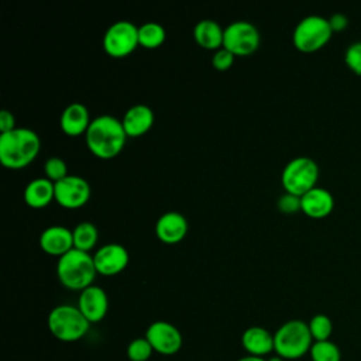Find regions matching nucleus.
Wrapping results in <instances>:
<instances>
[{
    "instance_id": "nucleus-4",
    "label": "nucleus",
    "mask_w": 361,
    "mask_h": 361,
    "mask_svg": "<svg viewBox=\"0 0 361 361\" xmlns=\"http://www.w3.org/2000/svg\"><path fill=\"white\" fill-rule=\"evenodd\" d=\"M313 338L306 322L292 319L274 333V353L283 360H298L310 351Z\"/></svg>"
},
{
    "instance_id": "nucleus-13",
    "label": "nucleus",
    "mask_w": 361,
    "mask_h": 361,
    "mask_svg": "<svg viewBox=\"0 0 361 361\" xmlns=\"http://www.w3.org/2000/svg\"><path fill=\"white\" fill-rule=\"evenodd\" d=\"M82 314L87 319L90 324L102 322L109 310V298L103 288L97 285H90L79 292L78 305Z\"/></svg>"
},
{
    "instance_id": "nucleus-3",
    "label": "nucleus",
    "mask_w": 361,
    "mask_h": 361,
    "mask_svg": "<svg viewBox=\"0 0 361 361\" xmlns=\"http://www.w3.org/2000/svg\"><path fill=\"white\" fill-rule=\"evenodd\" d=\"M97 275L93 254L71 250L56 261V276L61 285L69 290H83L93 285Z\"/></svg>"
},
{
    "instance_id": "nucleus-33",
    "label": "nucleus",
    "mask_w": 361,
    "mask_h": 361,
    "mask_svg": "<svg viewBox=\"0 0 361 361\" xmlns=\"http://www.w3.org/2000/svg\"><path fill=\"white\" fill-rule=\"evenodd\" d=\"M237 361H268V358L267 357H257V355H245V357H241Z\"/></svg>"
},
{
    "instance_id": "nucleus-20",
    "label": "nucleus",
    "mask_w": 361,
    "mask_h": 361,
    "mask_svg": "<svg viewBox=\"0 0 361 361\" xmlns=\"http://www.w3.org/2000/svg\"><path fill=\"white\" fill-rule=\"evenodd\" d=\"M24 202L31 209H44L55 200V183L45 176L31 179L23 192Z\"/></svg>"
},
{
    "instance_id": "nucleus-26",
    "label": "nucleus",
    "mask_w": 361,
    "mask_h": 361,
    "mask_svg": "<svg viewBox=\"0 0 361 361\" xmlns=\"http://www.w3.org/2000/svg\"><path fill=\"white\" fill-rule=\"evenodd\" d=\"M152 353L155 351L145 337H137L127 345V357L130 361H148Z\"/></svg>"
},
{
    "instance_id": "nucleus-32",
    "label": "nucleus",
    "mask_w": 361,
    "mask_h": 361,
    "mask_svg": "<svg viewBox=\"0 0 361 361\" xmlns=\"http://www.w3.org/2000/svg\"><path fill=\"white\" fill-rule=\"evenodd\" d=\"M329 20V24H330V28H331V31H333V34L334 32H341V31H344L345 28H347V25H348V18H347V16H344V14H341V13H336V14H333L330 18H327Z\"/></svg>"
},
{
    "instance_id": "nucleus-21",
    "label": "nucleus",
    "mask_w": 361,
    "mask_h": 361,
    "mask_svg": "<svg viewBox=\"0 0 361 361\" xmlns=\"http://www.w3.org/2000/svg\"><path fill=\"white\" fill-rule=\"evenodd\" d=\"M193 38L200 48L209 49V51H217L223 48L224 28H221V25L217 21L204 18L195 24Z\"/></svg>"
},
{
    "instance_id": "nucleus-19",
    "label": "nucleus",
    "mask_w": 361,
    "mask_h": 361,
    "mask_svg": "<svg viewBox=\"0 0 361 361\" xmlns=\"http://www.w3.org/2000/svg\"><path fill=\"white\" fill-rule=\"evenodd\" d=\"M241 345L248 355L267 357L274 351V333L261 326H251L243 331Z\"/></svg>"
},
{
    "instance_id": "nucleus-10",
    "label": "nucleus",
    "mask_w": 361,
    "mask_h": 361,
    "mask_svg": "<svg viewBox=\"0 0 361 361\" xmlns=\"http://www.w3.org/2000/svg\"><path fill=\"white\" fill-rule=\"evenodd\" d=\"M92 196L89 182L78 175H68L55 183V202L68 210L83 207Z\"/></svg>"
},
{
    "instance_id": "nucleus-29",
    "label": "nucleus",
    "mask_w": 361,
    "mask_h": 361,
    "mask_svg": "<svg viewBox=\"0 0 361 361\" xmlns=\"http://www.w3.org/2000/svg\"><path fill=\"white\" fill-rule=\"evenodd\" d=\"M278 210L283 214H295L298 212H302V203H300V197L292 193H283L279 196L278 202H276Z\"/></svg>"
},
{
    "instance_id": "nucleus-17",
    "label": "nucleus",
    "mask_w": 361,
    "mask_h": 361,
    "mask_svg": "<svg viewBox=\"0 0 361 361\" xmlns=\"http://www.w3.org/2000/svg\"><path fill=\"white\" fill-rule=\"evenodd\" d=\"M155 116L149 106L147 104H134L124 113L121 123L128 138H137L147 134L154 126Z\"/></svg>"
},
{
    "instance_id": "nucleus-1",
    "label": "nucleus",
    "mask_w": 361,
    "mask_h": 361,
    "mask_svg": "<svg viewBox=\"0 0 361 361\" xmlns=\"http://www.w3.org/2000/svg\"><path fill=\"white\" fill-rule=\"evenodd\" d=\"M127 138L121 120L110 114L92 118L85 134L87 149L99 159L116 158L123 151Z\"/></svg>"
},
{
    "instance_id": "nucleus-23",
    "label": "nucleus",
    "mask_w": 361,
    "mask_h": 361,
    "mask_svg": "<svg viewBox=\"0 0 361 361\" xmlns=\"http://www.w3.org/2000/svg\"><path fill=\"white\" fill-rule=\"evenodd\" d=\"M73 234V247L76 250L90 252L99 240L97 227L90 221H80L72 230Z\"/></svg>"
},
{
    "instance_id": "nucleus-6",
    "label": "nucleus",
    "mask_w": 361,
    "mask_h": 361,
    "mask_svg": "<svg viewBox=\"0 0 361 361\" xmlns=\"http://www.w3.org/2000/svg\"><path fill=\"white\" fill-rule=\"evenodd\" d=\"M319 179V166L309 157H296L290 159L282 169L281 183L286 193L302 197L305 193L316 188Z\"/></svg>"
},
{
    "instance_id": "nucleus-12",
    "label": "nucleus",
    "mask_w": 361,
    "mask_h": 361,
    "mask_svg": "<svg viewBox=\"0 0 361 361\" xmlns=\"http://www.w3.org/2000/svg\"><path fill=\"white\" fill-rule=\"evenodd\" d=\"M93 261L99 275L114 276L127 268L130 255L124 245L118 243H109L94 251Z\"/></svg>"
},
{
    "instance_id": "nucleus-22",
    "label": "nucleus",
    "mask_w": 361,
    "mask_h": 361,
    "mask_svg": "<svg viewBox=\"0 0 361 361\" xmlns=\"http://www.w3.org/2000/svg\"><path fill=\"white\" fill-rule=\"evenodd\" d=\"M166 39L165 28L155 21H148L138 25V45L145 49H157Z\"/></svg>"
},
{
    "instance_id": "nucleus-24",
    "label": "nucleus",
    "mask_w": 361,
    "mask_h": 361,
    "mask_svg": "<svg viewBox=\"0 0 361 361\" xmlns=\"http://www.w3.org/2000/svg\"><path fill=\"white\" fill-rule=\"evenodd\" d=\"M310 358L312 361H340L341 353L337 344L330 340L326 341H313L310 347Z\"/></svg>"
},
{
    "instance_id": "nucleus-15",
    "label": "nucleus",
    "mask_w": 361,
    "mask_h": 361,
    "mask_svg": "<svg viewBox=\"0 0 361 361\" xmlns=\"http://www.w3.org/2000/svg\"><path fill=\"white\" fill-rule=\"evenodd\" d=\"M188 234V220L179 212H166L155 223L157 238L168 245L180 243Z\"/></svg>"
},
{
    "instance_id": "nucleus-25",
    "label": "nucleus",
    "mask_w": 361,
    "mask_h": 361,
    "mask_svg": "<svg viewBox=\"0 0 361 361\" xmlns=\"http://www.w3.org/2000/svg\"><path fill=\"white\" fill-rule=\"evenodd\" d=\"M307 326H309L313 341L330 340V336L333 333V322L330 320L329 316L323 313H317L310 319Z\"/></svg>"
},
{
    "instance_id": "nucleus-2",
    "label": "nucleus",
    "mask_w": 361,
    "mask_h": 361,
    "mask_svg": "<svg viewBox=\"0 0 361 361\" xmlns=\"http://www.w3.org/2000/svg\"><path fill=\"white\" fill-rule=\"evenodd\" d=\"M41 140L27 127H17L0 134V162L7 169H23L39 154Z\"/></svg>"
},
{
    "instance_id": "nucleus-27",
    "label": "nucleus",
    "mask_w": 361,
    "mask_h": 361,
    "mask_svg": "<svg viewBox=\"0 0 361 361\" xmlns=\"http://www.w3.org/2000/svg\"><path fill=\"white\" fill-rule=\"evenodd\" d=\"M44 175L51 182L56 183L69 175L68 165L61 157H49L44 164Z\"/></svg>"
},
{
    "instance_id": "nucleus-31",
    "label": "nucleus",
    "mask_w": 361,
    "mask_h": 361,
    "mask_svg": "<svg viewBox=\"0 0 361 361\" xmlns=\"http://www.w3.org/2000/svg\"><path fill=\"white\" fill-rule=\"evenodd\" d=\"M14 128H17L14 114L11 111H8V110H1L0 111V134L8 133V131H11Z\"/></svg>"
},
{
    "instance_id": "nucleus-14",
    "label": "nucleus",
    "mask_w": 361,
    "mask_h": 361,
    "mask_svg": "<svg viewBox=\"0 0 361 361\" xmlns=\"http://www.w3.org/2000/svg\"><path fill=\"white\" fill-rule=\"evenodd\" d=\"M39 248L52 257L61 258L71 250H73V234L72 230L62 226L54 224L42 230L39 234Z\"/></svg>"
},
{
    "instance_id": "nucleus-5",
    "label": "nucleus",
    "mask_w": 361,
    "mask_h": 361,
    "mask_svg": "<svg viewBox=\"0 0 361 361\" xmlns=\"http://www.w3.org/2000/svg\"><path fill=\"white\" fill-rule=\"evenodd\" d=\"M47 324L49 333L63 343H73L83 338L90 327L87 319L73 305L55 306L48 314Z\"/></svg>"
},
{
    "instance_id": "nucleus-7",
    "label": "nucleus",
    "mask_w": 361,
    "mask_h": 361,
    "mask_svg": "<svg viewBox=\"0 0 361 361\" xmlns=\"http://www.w3.org/2000/svg\"><path fill=\"white\" fill-rule=\"evenodd\" d=\"M333 31L329 20L322 16H306L302 18L292 34L293 47L305 54L316 52L322 49L331 38Z\"/></svg>"
},
{
    "instance_id": "nucleus-8",
    "label": "nucleus",
    "mask_w": 361,
    "mask_h": 361,
    "mask_svg": "<svg viewBox=\"0 0 361 361\" xmlns=\"http://www.w3.org/2000/svg\"><path fill=\"white\" fill-rule=\"evenodd\" d=\"M104 52L116 59L126 58L135 51L138 45V25L128 20L113 23L104 32L103 39Z\"/></svg>"
},
{
    "instance_id": "nucleus-30",
    "label": "nucleus",
    "mask_w": 361,
    "mask_h": 361,
    "mask_svg": "<svg viewBox=\"0 0 361 361\" xmlns=\"http://www.w3.org/2000/svg\"><path fill=\"white\" fill-rule=\"evenodd\" d=\"M234 61H235V56L230 51H227L226 48H220L214 51V55L212 58V65L216 71L226 72L233 66Z\"/></svg>"
},
{
    "instance_id": "nucleus-28",
    "label": "nucleus",
    "mask_w": 361,
    "mask_h": 361,
    "mask_svg": "<svg viewBox=\"0 0 361 361\" xmlns=\"http://www.w3.org/2000/svg\"><path fill=\"white\" fill-rule=\"evenodd\" d=\"M344 62L353 73L361 76V41L353 42L347 47L344 52Z\"/></svg>"
},
{
    "instance_id": "nucleus-11",
    "label": "nucleus",
    "mask_w": 361,
    "mask_h": 361,
    "mask_svg": "<svg viewBox=\"0 0 361 361\" xmlns=\"http://www.w3.org/2000/svg\"><path fill=\"white\" fill-rule=\"evenodd\" d=\"M144 337L149 341L154 351L161 355H173L182 348L183 344L179 329L165 320L152 322L147 327Z\"/></svg>"
},
{
    "instance_id": "nucleus-9",
    "label": "nucleus",
    "mask_w": 361,
    "mask_h": 361,
    "mask_svg": "<svg viewBox=\"0 0 361 361\" xmlns=\"http://www.w3.org/2000/svg\"><path fill=\"white\" fill-rule=\"evenodd\" d=\"M261 42V35L258 28L244 20L233 21L224 28L223 48L230 51L235 58L248 56L254 54Z\"/></svg>"
},
{
    "instance_id": "nucleus-34",
    "label": "nucleus",
    "mask_w": 361,
    "mask_h": 361,
    "mask_svg": "<svg viewBox=\"0 0 361 361\" xmlns=\"http://www.w3.org/2000/svg\"><path fill=\"white\" fill-rule=\"evenodd\" d=\"M268 361H283V358H282V357H279V355H276V354H275V355H272V357H269V358H268Z\"/></svg>"
},
{
    "instance_id": "nucleus-18",
    "label": "nucleus",
    "mask_w": 361,
    "mask_h": 361,
    "mask_svg": "<svg viewBox=\"0 0 361 361\" xmlns=\"http://www.w3.org/2000/svg\"><path fill=\"white\" fill-rule=\"evenodd\" d=\"M302 212L310 219H324L334 209V197L324 188H313L300 197Z\"/></svg>"
},
{
    "instance_id": "nucleus-16",
    "label": "nucleus",
    "mask_w": 361,
    "mask_h": 361,
    "mask_svg": "<svg viewBox=\"0 0 361 361\" xmlns=\"http://www.w3.org/2000/svg\"><path fill=\"white\" fill-rule=\"evenodd\" d=\"M92 123L90 113L83 103L73 102L68 104L59 117V126L65 135L79 137L85 135Z\"/></svg>"
}]
</instances>
